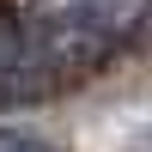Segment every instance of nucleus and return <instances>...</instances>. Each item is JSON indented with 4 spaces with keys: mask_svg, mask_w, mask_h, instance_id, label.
<instances>
[{
    "mask_svg": "<svg viewBox=\"0 0 152 152\" xmlns=\"http://www.w3.org/2000/svg\"><path fill=\"white\" fill-rule=\"evenodd\" d=\"M12 152H55V146H12Z\"/></svg>",
    "mask_w": 152,
    "mask_h": 152,
    "instance_id": "obj_3",
    "label": "nucleus"
},
{
    "mask_svg": "<svg viewBox=\"0 0 152 152\" xmlns=\"http://www.w3.org/2000/svg\"><path fill=\"white\" fill-rule=\"evenodd\" d=\"M140 152H152V128H146V140H140Z\"/></svg>",
    "mask_w": 152,
    "mask_h": 152,
    "instance_id": "obj_4",
    "label": "nucleus"
},
{
    "mask_svg": "<svg viewBox=\"0 0 152 152\" xmlns=\"http://www.w3.org/2000/svg\"><path fill=\"white\" fill-rule=\"evenodd\" d=\"M49 85H61V79L43 61V49L31 43L24 18H6L0 12V104H37Z\"/></svg>",
    "mask_w": 152,
    "mask_h": 152,
    "instance_id": "obj_2",
    "label": "nucleus"
},
{
    "mask_svg": "<svg viewBox=\"0 0 152 152\" xmlns=\"http://www.w3.org/2000/svg\"><path fill=\"white\" fill-rule=\"evenodd\" d=\"M146 0H24V31L55 67V79H79L140 24Z\"/></svg>",
    "mask_w": 152,
    "mask_h": 152,
    "instance_id": "obj_1",
    "label": "nucleus"
}]
</instances>
